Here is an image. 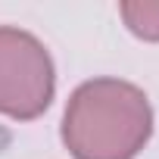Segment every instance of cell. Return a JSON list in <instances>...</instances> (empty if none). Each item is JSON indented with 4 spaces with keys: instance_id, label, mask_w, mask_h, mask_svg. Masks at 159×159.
Here are the masks:
<instances>
[{
    "instance_id": "obj_2",
    "label": "cell",
    "mask_w": 159,
    "mask_h": 159,
    "mask_svg": "<svg viewBox=\"0 0 159 159\" xmlns=\"http://www.w3.org/2000/svg\"><path fill=\"white\" fill-rule=\"evenodd\" d=\"M56 88L53 59L47 47L22 31V28H0V112L10 119H38Z\"/></svg>"
},
{
    "instance_id": "obj_1",
    "label": "cell",
    "mask_w": 159,
    "mask_h": 159,
    "mask_svg": "<svg viewBox=\"0 0 159 159\" xmlns=\"http://www.w3.org/2000/svg\"><path fill=\"white\" fill-rule=\"evenodd\" d=\"M153 134L147 94L122 78L75 88L62 116V143L75 159H134Z\"/></svg>"
},
{
    "instance_id": "obj_3",
    "label": "cell",
    "mask_w": 159,
    "mask_h": 159,
    "mask_svg": "<svg viewBox=\"0 0 159 159\" xmlns=\"http://www.w3.org/2000/svg\"><path fill=\"white\" fill-rule=\"evenodd\" d=\"M119 13L137 38L159 41V0H125Z\"/></svg>"
}]
</instances>
